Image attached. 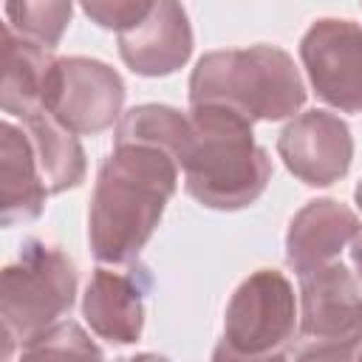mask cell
I'll use <instances>...</instances> for the list:
<instances>
[{
  "label": "cell",
  "instance_id": "2e32d148",
  "mask_svg": "<svg viewBox=\"0 0 362 362\" xmlns=\"http://www.w3.org/2000/svg\"><path fill=\"white\" fill-rule=\"evenodd\" d=\"M14 362H105V354L79 322L62 320L23 345Z\"/></svg>",
  "mask_w": 362,
  "mask_h": 362
},
{
  "label": "cell",
  "instance_id": "8992f818",
  "mask_svg": "<svg viewBox=\"0 0 362 362\" xmlns=\"http://www.w3.org/2000/svg\"><path fill=\"white\" fill-rule=\"evenodd\" d=\"M362 354V288L339 260L300 277L294 362H356Z\"/></svg>",
  "mask_w": 362,
  "mask_h": 362
},
{
  "label": "cell",
  "instance_id": "ac0fdd59",
  "mask_svg": "<svg viewBox=\"0 0 362 362\" xmlns=\"http://www.w3.org/2000/svg\"><path fill=\"white\" fill-rule=\"evenodd\" d=\"M150 0H88L82 3V11L102 28L107 31H122L127 28L133 20H139L144 11H147Z\"/></svg>",
  "mask_w": 362,
  "mask_h": 362
},
{
  "label": "cell",
  "instance_id": "7402d4cb",
  "mask_svg": "<svg viewBox=\"0 0 362 362\" xmlns=\"http://www.w3.org/2000/svg\"><path fill=\"white\" fill-rule=\"evenodd\" d=\"M356 362H362V354H359V359H356Z\"/></svg>",
  "mask_w": 362,
  "mask_h": 362
},
{
  "label": "cell",
  "instance_id": "3957f363",
  "mask_svg": "<svg viewBox=\"0 0 362 362\" xmlns=\"http://www.w3.org/2000/svg\"><path fill=\"white\" fill-rule=\"evenodd\" d=\"M218 105L246 122H280L305 105V82L288 51L249 45L206 51L189 74V107Z\"/></svg>",
  "mask_w": 362,
  "mask_h": 362
},
{
  "label": "cell",
  "instance_id": "4fadbf2b",
  "mask_svg": "<svg viewBox=\"0 0 362 362\" xmlns=\"http://www.w3.org/2000/svg\"><path fill=\"white\" fill-rule=\"evenodd\" d=\"M59 57L51 54V48H42L20 34H14L8 25H3V88H0V105L6 116L31 119L37 113H45V99L54 76V65Z\"/></svg>",
  "mask_w": 362,
  "mask_h": 362
},
{
  "label": "cell",
  "instance_id": "30bf717a",
  "mask_svg": "<svg viewBox=\"0 0 362 362\" xmlns=\"http://www.w3.org/2000/svg\"><path fill=\"white\" fill-rule=\"evenodd\" d=\"M150 283V272L141 263H130L127 269L99 266L82 294V317L90 331L113 345L139 342Z\"/></svg>",
  "mask_w": 362,
  "mask_h": 362
},
{
  "label": "cell",
  "instance_id": "9c48e42d",
  "mask_svg": "<svg viewBox=\"0 0 362 362\" xmlns=\"http://www.w3.org/2000/svg\"><path fill=\"white\" fill-rule=\"evenodd\" d=\"M277 156L305 187H331L351 170L354 136L345 119L314 107L294 116L280 130Z\"/></svg>",
  "mask_w": 362,
  "mask_h": 362
},
{
  "label": "cell",
  "instance_id": "8fae6325",
  "mask_svg": "<svg viewBox=\"0 0 362 362\" xmlns=\"http://www.w3.org/2000/svg\"><path fill=\"white\" fill-rule=\"evenodd\" d=\"M116 37L119 57L139 76L175 74L192 54V25L187 8L170 0L150 3L147 11Z\"/></svg>",
  "mask_w": 362,
  "mask_h": 362
},
{
  "label": "cell",
  "instance_id": "7a4b0ae2",
  "mask_svg": "<svg viewBox=\"0 0 362 362\" xmlns=\"http://www.w3.org/2000/svg\"><path fill=\"white\" fill-rule=\"evenodd\" d=\"M181 153L184 189L206 209L235 212L255 204L272 181V158L255 141L252 122L218 105H195Z\"/></svg>",
  "mask_w": 362,
  "mask_h": 362
},
{
  "label": "cell",
  "instance_id": "5bb4252c",
  "mask_svg": "<svg viewBox=\"0 0 362 362\" xmlns=\"http://www.w3.org/2000/svg\"><path fill=\"white\" fill-rule=\"evenodd\" d=\"M0 181H3L0 223L6 229L37 221L42 215L48 189L42 184L28 133L14 122L0 124Z\"/></svg>",
  "mask_w": 362,
  "mask_h": 362
},
{
  "label": "cell",
  "instance_id": "9a60e30c",
  "mask_svg": "<svg viewBox=\"0 0 362 362\" xmlns=\"http://www.w3.org/2000/svg\"><path fill=\"white\" fill-rule=\"evenodd\" d=\"M23 127L31 139V147H34V156L40 164V175H42L48 195L76 189L88 173L85 150H82L76 133L65 130L48 113H37V116L25 119Z\"/></svg>",
  "mask_w": 362,
  "mask_h": 362
},
{
  "label": "cell",
  "instance_id": "ffe728a7",
  "mask_svg": "<svg viewBox=\"0 0 362 362\" xmlns=\"http://www.w3.org/2000/svg\"><path fill=\"white\" fill-rule=\"evenodd\" d=\"M351 260H354V266H356V272H359V277H362V235L351 243Z\"/></svg>",
  "mask_w": 362,
  "mask_h": 362
},
{
  "label": "cell",
  "instance_id": "d6986e66",
  "mask_svg": "<svg viewBox=\"0 0 362 362\" xmlns=\"http://www.w3.org/2000/svg\"><path fill=\"white\" fill-rule=\"evenodd\" d=\"M116 362H170V359L161 354H133V356H122Z\"/></svg>",
  "mask_w": 362,
  "mask_h": 362
},
{
  "label": "cell",
  "instance_id": "277c9868",
  "mask_svg": "<svg viewBox=\"0 0 362 362\" xmlns=\"http://www.w3.org/2000/svg\"><path fill=\"white\" fill-rule=\"evenodd\" d=\"M76 266L59 249L40 238L20 246L14 263L3 269L0 317H3V356L11 359L17 348L28 345L74 308Z\"/></svg>",
  "mask_w": 362,
  "mask_h": 362
},
{
  "label": "cell",
  "instance_id": "e0dca14e",
  "mask_svg": "<svg viewBox=\"0 0 362 362\" xmlns=\"http://www.w3.org/2000/svg\"><path fill=\"white\" fill-rule=\"evenodd\" d=\"M3 11H6V25L14 34H20L42 48H54L71 23L74 6L65 0H45V3L23 0V3H6Z\"/></svg>",
  "mask_w": 362,
  "mask_h": 362
},
{
  "label": "cell",
  "instance_id": "44dd1931",
  "mask_svg": "<svg viewBox=\"0 0 362 362\" xmlns=\"http://www.w3.org/2000/svg\"><path fill=\"white\" fill-rule=\"evenodd\" d=\"M354 201H356V206L362 212V181H356V187H354Z\"/></svg>",
  "mask_w": 362,
  "mask_h": 362
},
{
  "label": "cell",
  "instance_id": "5b68a950",
  "mask_svg": "<svg viewBox=\"0 0 362 362\" xmlns=\"http://www.w3.org/2000/svg\"><path fill=\"white\" fill-rule=\"evenodd\" d=\"M297 322L291 280L277 269H257L229 297L212 362H288Z\"/></svg>",
  "mask_w": 362,
  "mask_h": 362
},
{
  "label": "cell",
  "instance_id": "ba28073f",
  "mask_svg": "<svg viewBox=\"0 0 362 362\" xmlns=\"http://www.w3.org/2000/svg\"><path fill=\"white\" fill-rule=\"evenodd\" d=\"M300 59L314 93L342 110L362 113V25L322 17L300 40Z\"/></svg>",
  "mask_w": 362,
  "mask_h": 362
},
{
  "label": "cell",
  "instance_id": "7c38bea8",
  "mask_svg": "<svg viewBox=\"0 0 362 362\" xmlns=\"http://www.w3.org/2000/svg\"><path fill=\"white\" fill-rule=\"evenodd\" d=\"M362 235V221L354 209L334 198H314L288 223L286 232V263L297 277L314 274L334 263L345 246Z\"/></svg>",
  "mask_w": 362,
  "mask_h": 362
},
{
  "label": "cell",
  "instance_id": "6da1fadb",
  "mask_svg": "<svg viewBox=\"0 0 362 362\" xmlns=\"http://www.w3.org/2000/svg\"><path fill=\"white\" fill-rule=\"evenodd\" d=\"M178 161L150 141H113L88 209V243L99 263L130 266L153 238L178 189Z\"/></svg>",
  "mask_w": 362,
  "mask_h": 362
},
{
  "label": "cell",
  "instance_id": "52a82bcc",
  "mask_svg": "<svg viewBox=\"0 0 362 362\" xmlns=\"http://www.w3.org/2000/svg\"><path fill=\"white\" fill-rule=\"evenodd\" d=\"M124 82L116 68L90 57H59L54 65L45 113L76 136L110 130L124 105Z\"/></svg>",
  "mask_w": 362,
  "mask_h": 362
}]
</instances>
